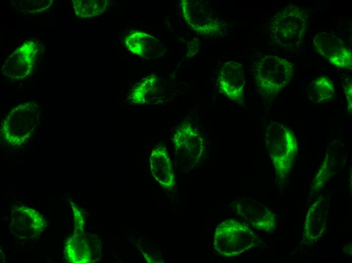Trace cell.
<instances>
[{
  "label": "cell",
  "mask_w": 352,
  "mask_h": 263,
  "mask_svg": "<svg viewBox=\"0 0 352 263\" xmlns=\"http://www.w3.org/2000/svg\"><path fill=\"white\" fill-rule=\"evenodd\" d=\"M308 12L295 4L282 8L273 18L271 39L281 49L294 52L302 45L308 26Z\"/></svg>",
  "instance_id": "obj_1"
},
{
  "label": "cell",
  "mask_w": 352,
  "mask_h": 263,
  "mask_svg": "<svg viewBox=\"0 0 352 263\" xmlns=\"http://www.w3.org/2000/svg\"><path fill=\"white\" fill-rule=\"evenodd\" d=\"M266 146L277 179L284 181L290 173L298 152L296 137L284 124L273 122L265 133Z\"/></svg>",
  "instance_id": "obj_2"
},
{
  "label": "cell",
  "mask_w": 352,
  "mask_h": 263,
  "mask_svg": "<svg viewBox=\"0 0 352 263\" xmlns=\"http://www.w3.org/2000/svg\"><path fill=\"white\" fill-rule=\"evenodd\" d=\"M258 236L246 224L229 218L216 227L213 238L214 250L226 257L238 256L255 247Z\"/></svg>",
  "instance_id": "obj_3"
},
{
  "label": "cell",
  "mask_w": 352,
  "mask_h": 263,
  "mask_svg": "<svg viewBox=\"0 0 352 263\" xmlns=\"http://www.w3.org/2000/svg\"><path fill=\"white\" fill-rule=\"evenodd\" d=\"M294 72V65L288 60L269 55L255 63L253 76L260 93L265 97H272L290 83Z\"/></svg>",
  "instance_id": "obj_4"
},
{
  "label": "cell",
  "mask_w": 352,
  "mask_h": 263,
  "mask_svg": "<svg viewBox=\"0 0 352 263\" xmlns=\"http://www.w3.org/2000/svg\"><path fill=\"white\" fill-rule=\"evenodd\" d=\"M315 50L333 65L343 69H351V52L345 41L335 35L322 32L313 39Z\"/></svg>",
  "instance_id": "obj_5"
},
{
  "label": "cell",
  "mask_w": 352,
  "mask_h": 263,
  "mask_svg": "<svg viewBox=\"0 0 352 263\" xmlns=\"http://www.w3.org/2000/svg\"><path fill=\"white\" fill-rule=\"evenodd\" d=\"M39 50L38 41L24 42L6 60L2 71L6 76L21 79L32 70Z\"/></svg>",
  "instance_id": "obj_6"
},
{
  "label": "cell",
  "mask_w": 352,
  "mask_h": 263,
  "mask_svg": "<svg viewBox=\"0 0 352 263\" xmlns=\"http://www.w3.org/2000/svg\"><path fill=\"white\" fill-rule=\"evenodd\" d=\"M234 208L246 225L257 230L272 232L276 227V215L263 204L243 198L237 201Z\"/></svg>",
  "instance_id": "obj_7"
},
{
  "label": "cell",
  "mask_w": 352,
  "mask_h": 263,
  "mask_svg": "<svg viewBox=\"0 0 352 263\" xmlns=\"http://www.w3.org/2000/svg\"><path fill=\"white\" fill-rule=\"evenodd\" d=\"M172 140L175 149L190 159L197 161L202 156L203 138L192 123H182L175 132Z\"/></svg>",
  "instance_id": "obj_8"
},
{
  "label": "cell",
  "mask_w": 352,
  "mask_h": 263,
  "mask_svg": "<svg viewBox=\"0 0 352 263\" xmlns=\"http://www.w3.org/2000/svg\"><path fill=\"white\" fill-rule=\"evenodd\" d=\"M245 79L242 66L237 62L225 63L218 78L220 91L229 99L239 102L243 98Z\"/></svg>",
  "instance_id": "obj_9"
},
{
  "label": "cell",
  "mask_w": 352,
  "mask_h": 263,
  "mask_svg": "<svg viewBox=\"0 0 352 263\" xmlns=\"http://www.w3.org/2000/svg\"><path fill=\"white\" fill-rule=\"evenodd\" d=\"M329 207L326 196H321L309 208L304 224L303 237L311 243L318 241L324 233Z\"/></svg>",
  "instance_id": "obj_10"
},
{
  "label": "cell",
  "mask_w": 352,
  "mask_h": 263,
  "mask_svg": "<svg viewBox=\"0 0 352 263\" xmlns=\"http://www.w3.org/2000/svg\"><path fill=\"white\" fill-rule=\"evenodd\" d=\"M46 226L42 215L26 207H18L12 213L11 229L21 236H31L41 232Z\"/></svg>",
  "instance_id": "obj_11"
},
{
  "label": "cell",
  "mask_w": 352,
  "mask_h": 263,
  "mask_svg": "<svg viewBox=\"0 0 352 263\" xmlns=\"http://www.w3.org/2000/svg\"><path fill=\"white\" fill-rule=\"evenodd\" d=\"M149 163L151 173L157 182L164 188L171 189L174 185V176L165 147L155 148L150 155Z\"/></svg>",
  "instance_id": "obj_12"
},
{
  "label": "cell",
  "mask_w": 352,
  "mask_h": 263,
  "mask_svg": "<svg viewBox=\"0 0 352 263\" xmlns=\"http://www.w3.org/2000/svg\"><path fill=\"white\" fill-rule=\"evenodd\" d=\"M65 254L69 262H90L92 255L88 238L82 233L71 236L65 245Z\"/></svg>",
  "instance_id": "obj_13"
},
{
  "label": "cell",
  "mask_w": 352,
  "mask_h": 263,
  "mask_svg": "<svg viewBox=\"0 0 352 263\" xmlns=\"http://www.w3.org/2000/svg\"><path fill=\"white\" fill-rule=\"evenodd\" d=\"M108 2L99 0H73L75 15L80 18L99 15L106 11Z\"/></svg>",
  "instance_id": "obj_14"
},
{
  "label": "cell",
  "mask_w": 352,
  "mask_h": 263,
  "mask_svg": "<svg viewBox=\"0 0 352 263\" xmlns=\"http://www.w3.org/2000/svg\"><path fill=\"white\" fill-rule=\"evenodd\" d=\"M311 95L314 101L318 103L329 101L334 96V86L332 81L327 76L319 77L310 84Z\"/></svg>",
  "instance_id": "obj_15"
},
{
  "label": "cell",
  "mask_w": 352,
  "mask_h": 263,
  "mask_svg": "<svg viewBox=\"0 0 352 263\" xmlns=\"http://www.w3.org/2000/svg\"><path fill=\"white\" fill-rule=\"evenodd\" d=\"M126 44L130 51L144 57L151 55L154 38L141 32H136L126 37Z\"/></svg>",
  "instance_id": "obj_16"
},
{
  "label": "cell",
  "mask_w": 352,
  "mask_h": 263,
  "mask_svg": "<svg viewBox=\"0 0 352 263\" xmlns=\"http://www.w3.org/2000/svg\"><path fill=\"white\" fill-rule=\"evenodd\" d=\"M156 79L153 77H148L142 80L132 92V101L135 103L143 104L150 99L156 89Z\"/></svg>",
  "instance_id": "obj_17"
},
{
  "label": "cell",
  "mask_w": 352,
  "mask_h": 263,
  "mask_svg": "<svg viewBox=\"0 0 352 263\" xmlns=\"http://www.w3.org/2000/svg\"><path fill=\"white\" fill-rule=\"evenodd\" d=\"M54 4L52 0L21 1L17 7L20 11L26 14H35L46 11Z\"/></svg>",
  "instance_id": "obj_18"
},
{
  "label": "cell",
  "mask_w": 352,
  "mask_h": 263,
  "mask_svg": "<svg viewBox=\"0 0 352 263\" xmlns=\"http://www.w3.org/2000/svg\"><path fill=\"white\" fill-rule=\"evenodd\" d=\"M344 92L347 100V110L351 113V81L348 80L345 83L344 87Z\"/></svg>",
  "instance_id": "obj_19"
}]
</instances>
